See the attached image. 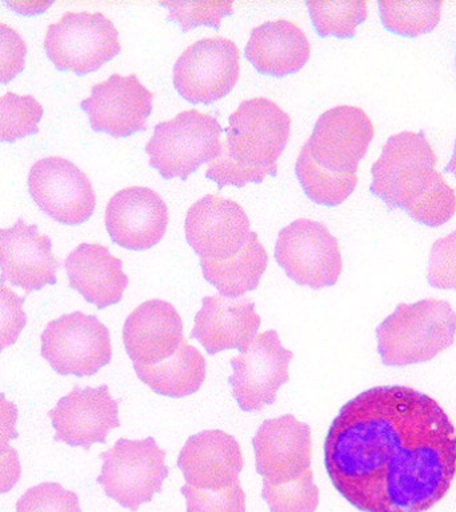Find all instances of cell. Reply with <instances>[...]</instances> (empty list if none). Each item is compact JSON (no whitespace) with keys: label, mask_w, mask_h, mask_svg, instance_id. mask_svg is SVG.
<instances>
[{"label":"cell","mask_w":456,"mask_h":512,"mask_svg":"<svg viewBox=\"0 0 456 512\" xmlns=\"http://www.w3.org/2000/svg\"><path fill=\"white\" fill-rule=\"evenodd\" d=\"M275 260L292 282L312 290L335 286L343 270L338 239L311 219H296L282 228Z\"/></svg>","instance_id":"10"},{"label":"cell","mask_w":456,"mask_h":512,"mask_svg":"<svg viewBox=\"0 0 456 512\" xmlns=\"http://www.w3.org/2000/svg\"><path fill=\"white\" fill-rule=\"evenodd\" d=\"M180 492L187 512H246V494L239 479L222 490H200L186 483Z\"/></svg>","instance_id":"33"},{"label":"cell","mask_w":456,"mask_h":512,"mask_svg":"<svg viewBox=\"0 0 456 512\" xmlns=\"http://www.w3.org/2000/svg\"><path fill=\"white\" fill-rule=\"evenodd\" d=\"M336 491L362 512H426L456 475L454 423L431 396L378 386L340 408L324 440Z\"/></svg>","instance_id":"1"},{"label":"cell","mask_w":456,"mask_h":512,"mask_svg":"<svg viewBox=\"0 0 456 512\" xmlns=\"http://www.w3.org/2000/svg\"><path fill=\"white\" fill-rule=\"evenodd\" d=\"M179 312L166 300H147L128 315L123 342L136 364H155L170 358L183 342Z\"/></svg>","instance_id":"22"},{"label":"cell","mask_w":456,"mask_h":512,"mask_svg":"<svg viewBox=\"0 0 456 512\" xmlns=\"http://www.w3.org/2000/svg\"><path fill=\"white\" fill-rule=\"evenodd\" d=\"M374 135V124L362 108L338 106L323 112L295 164L307 198L326 207L346 202L358 186L359 164Z\"/></svg>","instance_id":"3"},{"label":"cell","mask_w":456,"mask_h":512,"mask_svg":"<svg viewBox=\"0 0 456 512\" xmlns=\"http://www.w3.org/2000/svg\"><path fill=\"white\" fill-rule=\"evenodd\" d=\"M434 148L423 131H403L388 138L372 164L371 194L391 210H402L415 223L431 228L454 218V188L436 170Z\"/></svg>","instance_id":"2"},{"label":"cell","mask_w":456,"mask_h":512,"mask_svg":"<svg viewBox=\"0 0 456 512\" xmlns=\"http://www.w3.org/2000/svg\"><path fill=\"white\" fill-rule=\"evenodd\" d=\"M134 370L155 394L180 399L200 390L206 379L207 363L202 352L183 339L170 358L147 366L134 363Z\"/></svg>","instance_id":"25"},{"label":"cell","mask_w":456,"mask_h":512,"mask_svg":"<svg viewBox=\"0 0 456 512\" xmlns=\"http://www.w3.org/2000/svg\"><path fill=\"white\" fill-rule=\"evenodd\" d=\"M442 2L378 3L380 22L384 30L402 38H418L430 34L440 22Z\"/></svg>","instance_id":"27"},{"label":"cell","mask_w":456,"mask_h":512,"mask_svg":"<svg viewBox=\"0 0 456 512\" xmlns=\"http://www.w3.org/2000/svg\"><path fill=\"white\" fill-rule=\"evenodd\" d=\"M18 419V406L0 394V494L10 492L22 476L18 451L11 446L19 436Z\"/></svg>","instance_id":"31"},{"label":"cell","mask_w":456,"mask_h":512,"mask_svg":"<svg viewBox=\"0 0 456 512\" xmlns=\"http://www.w3.org/2000/svg\"><path fill=\"white\" fill-rule=\"evenodd\" d=\"M27 324L24 299L0 284V352L18 342Z\"/></svg>","instance_id":"36"},{"label":"cell","mask_w":456,"mask_h":512,"mask_svg":"<svg viewBox=\"0 0 456 512\" xmlns=\"http://www.w3.org/2000/svg\"><path fill=\"white\" fill-rule=\"evenodd\" d=\"M367 2H306L312 26L320 38H355L356 28L367 20Z\"/></svg>","instance_id":"28"},{"label":"cell","mask_w":456,"mask_h":512,"mask_svg":"<svg viewBox=\"0 0 456 512\" xmlns=\"http://www.w3.org/2000/svg\"><path fill=\"white\" fill-rule=\"evenodd\" d=\"M160 6L167 8L168 22L178 24L183 32L207 26L219 30L222 20L234 14V3L218 2H164Z\"/></svg>","instance_id":"32"},{"label":"cell","mask_w":456,"mask_h":512,"mask_svg":"<svg viewBox=\"0 0 456 512\" xmlns=\"http://www.w3.org/2000/svg\"><path fill=\"white\" fill-rule=\"evenodd\" d=\"M27 43L15 28L0 23V86L12 82L26 67Z\"/></svg>","instance_id":"37"},{"label":"cell","mask_w":456,"mask_h":512,"mask_svg":"<svg viewBox=\"0 0 456 512\" xmlns=\"http://www.w3.org/2000/svg\"><path fill=\"white\" fill-rule=\"evenodd\" d=\"M104 222L116 246L146 251L162 242L166 235L168 207L151 188L128 187L108 200Z\"/></svg>","instance_id":"17"},{"label":"cell","mask_w":456,"mask_h":512,"mask_svg":"<svg viewBox=\"0 0 456 512\" xmlns=\"http://www.w3.org/2000/svg\"><path fill=\"white\" fill-rule=\"evenodd\" d=\"M48 416L56 442L84 450H90L95 443H106L110 431L120 426L119 403L106 384L75 387L56 403Z\"/></svg>","instance_id":"16"},{"label":"cell","mask_w":456,"mask_h":512,"mask_svg":"<svg viewBox=\"0 0 456 512\" xmlns=\"http://www.w3.org/2000/svg\"><path fill=\"white\" fill-rule=\"evenodd\" d=\"M154 95L136 75H111L95 84L80 103L92 130L116 139L130 138L147 128Z\"/></svg>","instance_id":"15"},{"label":"cell","mask_w":456,"mask_h":512,"mask_svg":"<svg viewBox=\"0 0 456 512\" xmlns=\"http://www.w3.org/2000/svg\"><path fill=\"white\" fill-rule=\"evenodd\" d=\"M226 134L206 178L219 190L243 188L278 175L279 159L290 139L291 118L270 99H247L232 112Z\"/></svg>","instance_id":"4"},{"label":"cell","mask_w":456,"mask_h":512,"mask_svg":"<svg viewBox=\"0 0 456 512\" xmlns=\"http://www.w3.org/2000/svg\"><path fill=\"white\" fill-rule=\"evenodd\" d=\"M446 171L448 174L454 175L456 179V140L454 144V151H452L451 159L447 164Z\"/></svg>","instance_id":"38"},{"label":"cell","mask_w":456,"mask_h":512,"mask_svg":"<svg viewBox=\"0 0 456 512\" xmlns=\"http://www.w3.org/2000/svg\"><path fill=\"white\" fill-rule=\"evenodd\" d=\"M252 446L256 471L267 482L288 483L310 470L311 428L295 416L264 420L252 439Z\"/></svg>","instance_id":"19"},{"label":"cell","mask_w":456,"mask_h":512,"mask_svg":"<svg viewBox=\"0 0 456 512\" xmlns=\"http://www.w3.org/2000/svg\"><path fill=\"white\" fill-rule=\"evenodd\" d=\"M40 354L59 375L92 376L112 359L110 331L94 315L75 311L48 323Z\"/></svg>","instance_id":"9"},{"label":"cell","mask_w":456,"mask_h":512,"mask_svg":"<svg viewBox=\"0 0 456 512\" xmlns=\"http://www.w3.org/2000/svg\"><path fill=\"white\" fill-rule=\"evenodd\" d=\"M223 128L214 116L198 110L180 112L160 122L146 146L150 167L164 180L186 182L203 164L214 162L222 148Z\"/></svg>","instance_id":"6"},{"label":"cell","mask_w":456,"mask_h":512,"mask_svg":"<svg viewBox=\"0 0 456 512\" xmlns=\"http://www.w3.org/2000/svg\"><path fill=\"white\" fill-rule=\"evenodd\" d=\"M292 358L294 352L282 346L275 330L256 335L242 355L232 358L228 383L240 410L255 412L272 406L279 388L290 380Z\"/></svg>","instance_id":"14"},{"label":"cell","mask_w":456,"mask_h":512,"mask_svg":"<svg viewBox=\"0 0 456 512\" xmlns=\"http://www.w3.org/2000/svg\"><path fill=\"white\" fill-rule=\"evenodd\" d=\"M262 319L255 303L246 298L228 299L206 296L195 316L191 338L202 344L207 354L226 350L243 352L254 342Z\"/></svg>","instance_id":"20"},{"label":"cell","mask_w":456,"mask_h":512,"mask_svg":"<svg viewBox=\"0 0 456 512\" xmlns=\"http://www.w3.org/2000/svg\"><path fill=\"white\" fill-rule=\"evenodd\" d=\"M456 312L446 300L400 303L376 328L378 352L387 367L430 362L455 342Z\"/></svg>","instance_id":"5"},{"label":"cell","mask_w":456,"mask_h":512,"mask_svg":"<svg viewBox=\"0 0 456 512\" xmlns=\"http://www.w3.org/2000/svg\"><path fill=\"white\" fill-rule=\"evenodd\" d=\"M43 114L42 104L34 96L14 92L0 96V143L38 134Z\"/></svg>","instance_id":"29"},{"label":"cell","mask_w":456,"mask_h":512,"mask_svg":"<svg viewBox=\"0 0 456 512\" xmlns=\"http://www.w3.org/2000/svg\"><path fill=\"white\" fill-rule=\"evenodd\" d=\"M59 260L50 236L20 218L0 230V283L23 288L26 294L56 284Z\"/></svg>","instance_id":"18"},{"label":"cell","mask_w":456,"mask_h":512,"mask_svg":"<svg viewBox=\"0 0 456 512\" xmlns=\"http://www.w3.org/2000/svg\"><path fill=\"white\" fill-rule=\"evenodd\" d=\"M244 55L260 75L284 78L298 74L306 66L311 46L295 23L274 20L251 31Z\"/></svg>","instance_id":"24"},{"label":"cell","mask_w":456,"mask_h":512,"mask_svg":"<svg viewBox=\"0 0 456 512\" xmlns=\"http://www.w3.org/2000/svg\"><path fill=\"white\" fill-rule=\"evenodd\" d=\"M103 460L98 483L108 498L132 512L151 502L162 491L168 476L166 451L154 438H122L100 455Z\"/></svg>","instance_id":"8"},{"label":"cell","mask_w":456,"mask_h":512,"mask_svg":"<svg viewBox=\"0 0 456 512\" xmlns=\"http://www.w3.org/2000/svg\"><path fill=\"white\" fill-rule=\"evenodd\" d=\"M16 512H83L78 495L66 490L62 484L44 482L24 492Z\"/></svg>","instance_id":"34"},{"label":"cell","mask_w":456,"mask_h":512,"mask_svg":"<svg viewBox=\"0 0 456 512\" xmlns=\"http://www.w3.org/2000/svg\"><path fill=\"white\" fill-rule=\"evenodd\" d=\"M64 268L70 287L98 310L118 304L130 283L122 260L102 244H79L64 260Z\"/></svg>","instance_id":"23"},{"label":"cell","mask_w":456,"mask_h":512,"mask_svg":"<svg viewBox=\"0 0 456 512\" xmlns=\"http://www.w3.org/2000/svg\"><path fill=\"white\" fill-rule=\"evenodd\" d=\"M239 76L236 44L226 38H204L191 44L176 60L172 82L188 103L210 106L234 90Z\"/></svg>","instance_id":"11"},{"label":"cell","mask_w":456,"mask_h":512,"mask_svg":"<svg viewBox=\"0 0 456 512\" xmlns=\"http://www.w3.org/2000/svg\"><path fill=\"white\" fill-rule=\"evenodd\" d=\"M204 279L228 299L244 298L247 292L258 288L268 266L266 248L255 240L235 258L224 262H199Z\"/></svg>","instance_id":"26"},{"label":"cell","mask_w":456,"mask_h":512,"mask_svg":"<svg viewBox=\"0 0 456 512\" xmlns=\"http://www.w3.org/2000/svg\"><path fill=\"white\" fill-rule=\"evenodd\" d=\"M427 282L438 290L456 291V230L432 244Z\"/></svg>","instance_id":"35"},{"label":"cell","mask_w":456,"mask_h":512,"mask_svg":"<svg viewBox=\"0 0 456 512\" xmlns=\"http://www.w3.org/2000/svg\"><path fill=\"white\" fill-rule=\"evenodd\" d=\"M28 191L39 210L66 226H80L94 215L91 180L76 164L60 156L38 160L28 172Z\"/></svg>","instance_id":"13"},{"label":"cell","mask_w":456,"mask_h":512,"mask_svg":"<svg viewBox=\"0 0 456 512\" xmlns=\"http://www.w3.org/2000/svg\"><path fill=\"white\" fill-rule=\"evenodd\" d=\"M262 498L271 512H315L319 506V488L312 470L283 484L263 480Z\"/></svg>","instance_id":"30"},{"label":"cell","mask_w":456,"mask_h":512,"mask_svg":"<svg viewBox=\"0 0 456 512\" xmlns=\"http://www.w3.org/2000/svg\"><path fill=\"white\" fill-rule=\"evenodd\" d=\"M44 50L56 70L78 76L98 71L120 54L119 31L102 12H66L48 26Z\"/></svg>","instance_id":"7"},{"label":"cell","mask_w":456,"mask_h":512,"mask_svg":"<svg viewBox=\"0 0 456 512\" xmlns=\"http://www.w3.org/2000/svg\"><path fill=\"white\" fill-rule=\"evenodd\" d=\"M178 467L187 484L200 490H222L239 479L244 467L242 448L234 436L207 430L188 438Z\"/></svg>","instance_id":"21"},{"label":"cell","mask_w":456,"mask_h":512,"mask_svg":"<svg viewBox=\"0 0 456 512\" xmlns=\"http://www.w3.org/2000/svg\"><path fill=\"white\" fill-rule=\"evenodd\" d=\"M456 60V59H455Z\"/></svg>","instance_id":"39"},{"label":"cell","mask_w":456,"mask_h":512,"mask_svg":"<svg viewBox=\"0 0 456 512\" xmlns=\"http://www.w3.org/2000/svg\"><path fill=\"white\" fill-rule=\"evenodd\" d=\"M188 246L199 262H224L235 258L258 240L250 219L239 203L207 195L192 204L184 222Z\"/></svg>","instance_id":"12"}]
</instances>
